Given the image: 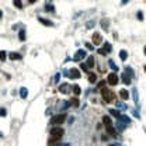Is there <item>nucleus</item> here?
Here are the masks:
<instances>
[{"label": "nucleus", "mask_w": 146, "mask_h": 146, "mask_svg": "<svg viewBox=\"0 0 146 146\" xmlns=\"http://www.w3.org/2000/svg\"><path fill=\"white\" fill-rule=\"evenodd\" d=\"M63 136V129L62 128H53L51 129V138H49V143H55Z\"/></svg>", "instance_id": "nucleus-1"}, {"label": "nucleus", "mask_w": 146, "mask_h": 146, "mask_svg": "<svg viewBox=\"0 0 146 146\" xmlns=\"http://www.w3.org/2000/svg\"><path fill=\"white\" fill-rule=\"evenodd\" d=\"M101 94H103V98L107 101V103H111L112 100H114V93L112 91H110V90H107L105 87H103L101 89Z\"/></svg>", "instance_id": "nucleus-2"}, {"label": "nucleus", "mask_w": 146, "mask_h": 146, "mask_svg": "<svg viewBox=\"0 0 146 146\" xmlns=\"http://www.w3.org/2000/svg\"><path fill=\"white\" fill-rule=\"evenodd\" d=\"M107 80H108V84H111V86H117L118 84V74L117 73H110L108 74V77H107Z\"/></svg>", "instance_id": "nucleus-3"}, {"label": "nucleus", "mask_w": 146, "mask_h": 146, "mask_svg": "<svg viewBox=\"0 0 146 146\" xmlns=\"http://www.w3.org/2000/svg\"><path fill=\"white\" fill-rule=\"evenodd\" d=\"M65 118H66L65 114H59V115H55L53 118H51V122L53 125H59V124H62V122H65Z\"/></svg>", "instance_id": "nucleus-4"}, {"label": "nucleus", "mask_w": 146, "mask_h": 146, "mask_svg": "<svg viewBox=\"0 0 146 146\" xmlns=\"http://www.w3.org/2000/svg\"><path fill=\"white\" fill-rule=\"evenodd\" d=\"M84 56H86V51H83V49H79V51L76 52V55L73 56V60L79 62V60L84 59Z\"/></svg>", "instance_id": "nucleus-5"}, {"label": "nucleus", "mask_w": 146, "mask_h": 146, "mask_svg": "<svg viewBox=\"0 0 146 146\" xmlns=\"http://www.w3.org/2000/svg\"><path fill=\"white\" fill-rule=\"evenodd\" d=\"M68 76L72 77V79H80L82 74H80V72H79L77 69H70V70L68 72Z\"/></svg>", "instance_id": "nucleus-6"}, {"label": "nucleus", "mask_w": 146, "mask_h": 146, "mask_svg": "<svg viewBox=\"0 0 146 146\" xmlns=\"http://www.w3.org/2000/svg\"><path fill=\"white\" fill-rule=\"evenodd\" d=\"M101 42H103L101 35H100L98 32H94V34H93V44H94V45H100Z\"/></svg>", "instance_id": "nucleus-7"}, {"label": "nucleus", "mask_w": 146, "mask_h": 146, "mask_svg": "<svg viewBox=\"0 0 146 146\" xmlns=\"http://www.w3.org/2000/svg\"><path fill=\"white\" fill-rule=\"evenodd\" d=\"M121 77H122V82H124L125 84H131V80H132V79H131V76H129L126 72L122 73V76H121Z\"/></svg>", "instance_id": "nucleus-8"}, {"label": "nucleus", "mask_w": 146, "mask_h": 146, "mask_svg": "<svg viewBox=\"0 0 146 146\" xmlns=\"http://www.w3.org/2000/svg\"><path fill=\"white\" fill-rule=\"evenodd\" d=\"M132 98H133V101H135V104H139V96H138V90L133 87L132 89Z\"/></svg>", "instance_id": "nucleus-9"}, {"label": "nucleus", "mask_w": 146, "mask_h": 146, "mask_svg": "<svg viewBox=\"0 0 146 146\" xmlns=\"http://www.w3.org/2000/svg\"><path fill=\"white\" fill-rule=\"evenodd\" d=\"M38 21L41 23V24H44V25H48V27H52V25H53V23H52V21L45 20V18H42V17H38Z\"/></svg>", "instance_id": "nucleus-10"}, {"label": "nucleus", "mask_w": 146, "mask_h": 146, "mask_svg": "<svg viewBox=\"0 0 146 146\" xmlns=\"http://www.w3.org/2000/svg\"><path fill=\"white\" fill-rule=\"evenodd\" d=\"M120 96H121V98H122V100H128V98H129V93L125 90V89L120 90Z\"/></svg>", "instance_id": "nucleus-11"}, {"label": "nucleus", "mask_w": 146, "mask_h": 146, "mask_svg": "<svg viewBox=\"0 0 146 146\" xmlns=\"http://www.w3.org/2000/svg\"><path fill=\"white\" fill-rule=\"evenodd\" d=\"M59 90L62 91V93H68V91H69V84H68V83H62L60 87H59Z\"/></svg>", "instance_id": "nucleus-12"}, {"label": "nucleus", "mask_w": 146, "mask_h": 146, "mask_svg": "<svg viewBox=\"0 0 146 146\" xmlns=\"http://www.w3.org/2000/svg\"><path fill=\"white\" fill-rule=\"evenodd\" d=\"M110 114H111V115H114V117L117 118V120H120L121 115H122V114H121V112L118 111V110H110Z\"/></svg>", "instance_id": "nucleus-13"}, {"label": "nucleus", "mask_w": 146, "mask_h": 146, "mask_svg": "<svg viewBox=\"0 0 146 146\" xmlns=\"http://www.w3.org/2000/svg\"><path fill=\"white\" fill-rule=\"evenodd\" d=\"M9 58L11 60H16V59H21V55H20V53H16V52H11L9 55Z\"/></svg>", "instance_id": "nucleus-14"}, {"label": "nucleus", "mask_w": 146, "mask_h": 146, "mask_svg": "<svg viewBox=\"0 0 146 146\" xmlns=\"http://www.w3.org/2000/svg\"><path fill=\"white\" fill-rule=\"evenodd\" d=\"M108 66H110V68H111L112 70H114V72H118V66H117V65L114 63V60H112V59L108 60Z\"/></svg>", "instance_id": "nucleus-15"}, {"label": "nucleus", "mask_w": 146, "mask_h": 146, "mask_svg": "<svg viewBox=\"0 0 146 146\" xmlns=\"http://www.w3.org/2000/svg\"><path fill=\"white\" fill-rule=\"evenodd\" d=\"M20 94H21L23 98H27V96H28V90H27L25 87H21V89H20Z\"/></svg>", "instance_id": "nucleus-16"}, {"label": "nucleus", "mask_w": 146, "mask_h": 146, "mask_svg": "<svg viewBox=\"0 0 146 146\" xmlns=\"http://www.w3.org/2000/svg\"><path fill=\"white\" fill-rule=\"evenodd\" d=\"M86 63H87V66H89V68H93V66H94V58H93V56H89Z\"/></svg>", "instance_id": "nucleus-17"}, {"label": "nucleus", "mask_w": 146, "mask_h": 146, "mask_svg": "<svg viewBox=\"0 0 146 146\" xmlns=\"http://www.w3.org/2000/svg\"><path fill=\"white\" fill-rule=\"evenodd\" d=\"M125 125H126V124H125V122H122V121H120V120L117 121V128L120 129V131H124Z\"/></svg>", "instance_id": "nucleus-18"}, {"label": "nucleus", "mask_w": 146, "mask_h": 146, "mask_svg": "<svg viewBox=\"0 0 146 146\" xmlns=\"http://www.w3.org/2000/svg\"><path fill=\"white\" fill-rule=\"evenodd\" d=\"M111 48H112V47H111V44L105 42V44H104V47H103V49L107 52V53H110V52H111Z\"/></svg>", "instance_id": "nucleus-19"}, {"label": "nucleus", "mask_w": 146, "mask_h": 146, "mask_svg": "<svg viewBox=\"0 0 146 146\" xmlns=\"http://www.w3.org/2000/svg\"><path fill=\"white\" fill-rule=\"evenodd\" d=\"M120 121H122V122H125V124H131V118L126 117V115H121Z\"/></svg>", "instance_id": "nucleus-20"}, {"label": "nucleus", "mask_w": 146, "mask_h": 146, "mask_svg": "<svg viewBox=\"0 0 146 146\" xmlns=\"http://www.w3.org/2000/svg\"><path fill=\"white\" fill-rule=\"evenodd\" d=\"M96 80H97L96 73H90V76H89V82H90V83H96Z\"/></svg>", "instance_id": "nucleus-21"}, {"label": "nucleus", "mask_w": 146, "mask_h": 146, "mask_svg": "<svg viewBox=\"0 0 146 146\" xmlns=\"http://www.w3.org/2000/svg\"><path fill=\"white\" fill-rule=\"evenodd\" d=\"M117 107H118V110H121V111H125V110L128 108L124 103H117Z\"/></svg>", "instance_id": "nucleus-22"}, {"label": "nucleus", "mask_w": 146, "mask_h": 146, "mask_svg": "<svg viewBox=\"0 0 146 146\" xmlns=\"http://www.w3.org/2000/svg\"><path fill=\"white\" fill-rule=\"evenodd\" d=\"M120 58H121L122 60H125L126 58H128V52H126V51H121V52H120Z\"/></svg>", "instance_id": "nucleus-23"}, {"label": "nucleus", "mask_w": 146, "mask_h": 146, "mask_svg": "<svg viewBox=\"0 0 146 146\" xmlns=\"http://www.w3.org/2000/svg\"><path fill=\"white\" fill-rule=\"evenodd\" d=\"M73 93H74V96L80 94V87H79L77 84H74V86H73Z\"/></svg>", "instance_id": "nucleus-24"}, {"label": "nucleus", "mask_w": 146, "mask_h": 146, "mask_svg": "<svg viewBox=\"0 0 146 146\" xmlns=\"http://www.w3.org/2000/svg\"><path fill=\"white\" fill-rule=\"evenodd\" d=\"M103 122L105 125H111V118H110V117H107V115L103 117Z\"/></svg>", "instance_id": "nucleus-25"}, {"label": "nucleus", "mask_w": 146, "mask_h": 146, "mask_svg": "<svg viewBox=\"0 0 146 146\" xmlns=\"http://www.w3.org/2000/svg\"><path fill=\"white\" fill-rule=\"evenodd\" d=\"M13 3H14V6H16L17 9H23V3H21V0H14Z\"/></svg>", "instance_id": "nucleus-26"}, {"label": "nucleus", "mask_w": 146, "mask_h": 146, "mask_svg": "<svg viewBox=\"0 0 146 146\" xmlns=\"http://www.w3.org/2000/svg\"><path fill=\"white\" fill-rule=\"evenodd\" d=\"M18 37H20V41H24V39H25V31L21 30L20 31V34H18Z\"/></svg>", "instance_id": "nucleus-27"}, {"label": "nucleus", "mask_w": 146, "mask_h": 146, "mask_svg": "<svg viewBox=\"0 0 146 146\" xmlns=\"http://www.w3.org/2000/svg\"><path fill=\"white\" fill-rule=\"evenodd\" d=\"M125 72L128 73V74L131 76V77L133 76V70H132V68H129V66H126V68H125Z\"/></svg>", "instance_id": "nucleus-28"}, {"label": "nucleus", "mask_w": 146, "mask_h": 146, "mask_svg": "<svg viewBox=\"0 0 146 146\" xmlns=\"http://www.w3.org/2000/svg\"><path fill=\"white\" fill-rule=\"evenodd\" d=\"M70 104H72L73 107H79V100L77 98H72L70 100Z\"/></svg>", "instance_id": "nucleus-29"}, {"label": "nucleus", "mask_w": 146, "mask_h": 146, "mask_svg": "<svg viewBox=\"0 0 146 146\" xmlns=\"http://www.w3.org/2000/svg\"><path fill=\"white\" fill-rule=\"evenodd\" d=\"M108 24H110V23H108V20H103V21H101V25H103L104 30H107V28H108Z\"/></svg>", "instance_id": "nucleus-30"}, {"label": "nucleus", "mask_w": 146, "mask_h": 146, "mask_svg": "<svg viewBox=\"0 0 146 146\" xmlns=\"http://www.w3.org/2000/svg\"><path fill=\"white\" fill-rule=\"evenodd\" d=\"M107 131L111 133V135H115V131H114V128H112L111 125H107Z\"/></svg>", "instance_id": "nucleus-31"}, {"label": "nucleus", "mask_w": 146, "mask_h": 146, "mask_svg": "<svg viewBox=\"0 0 146 146\" xmlns=\"http://www.w3.org/2000/svg\"><path fill=\"white\" fill-rule=\"evenodd\" d=\"M80 68H82V70H84V72H89V66H87V63H82L80 65Z\"/></svg>", "instance_id": "nucleus-32"}, {"label": "nucleus", "mask_w": 146, "mask_h": 146, "mask_svg": "<svg viewBox=\"0 0 146 146\" xmlns=\"http://www.w3.org/2000/svg\"><path fill=\"white\" fill-rule=\"evenodd\" d=\"M0 58H1V62H4V60H6V51L0 52Z\"/></svg>", "instance_id": "nucleus-33"}, {"label": "nucleus", "mask_w": 146, "mask_h": 146, "mask_svg": "<svg viewBox=\"0 0 146 146\" xmlns=\"http://www.w3.org/2000/svg\"><path fill=\"white\" fill-rule=\"evenodd\" d=\"M45 10H47V11H53V6H52V4H47Z\"/></svg>", "instance_id": "nucleus-34"}, {"label": "nucleus", "mask_w": 146, "mask_h": 146, "mask_svg": "<svg viewBox=\"0 0 146 146\" xmlns=\"http://www.w3.org/2000/svg\"><path fill=\"white\" fill-rule=\"evenodd\" d=\"M136 16H138V18H139L141 21L143 20V13H142V11H138V14H136Z\"/></svg>", "instance_id": "nucleus-35"}, {"label": "nucleus", "mask_w": 146, "mask_h": 146, "mask_svg": "<svg viewBox=\"0 0 146 146\" xmlns=\"http://www.w3.org/2000/svg\"><path fill=\"white\" fill-rule=\"evenodd\" d=\"M84 47H86L87 49H90V51L93 49V45H91V44H89V42H86V44H84Z\"/></svg>", "instance_id": "nucleus-36"}, {"label": "nucleus", "mask_w": 146, "mask_h": 146, "mask_svg": "<svg viewBox=\"0 0 146 146\" xmlns=\"http://www.w3.org/2000/svg\"><path fill=\"white\" fill-rule=\"evenodd\" d=\"M93 25H94V21H90V23H87V24H86V27H87V28H91Z\"/></svg>", "instance_id": "nucleus-37"}, {"label": "nucleus", "mask_w": 146, "mask_h": 146, "mask_svg": "<svg viewBox=\"0 0 146 146\" xmlns=\"http://www.w3.org/2000/svg\"><path fill=\"white\" fill-rule=\"evenodd\" d=\"M59 79H60V73H56V76H55V82L58 83V82H59Z\"/></svg>", "instance_id": "nucleus-38"}, {"label": "nucleus", "mask_w": 146, "mask_h": 146, "mask_svg": "<svg viewBox=\"0 0 146 146\" xmlns=\"http://www.w3.org/2000/svg\"><path fill=\"white\" fill-rule=\"evenodd\" d=\"M6 115V110L4 108H1V117H4Z\"/></svg>", "instance_id": "nucleus-39"}, {"label": "nucleus", "mask_w": 146, "mask_h": 146, "mask_svg": "<svg viewBox=\"0 0 146 146\" xmlns=\"http://www.w3.org/2000/svg\"><path fill=\"white\" fill-rule=\"evenodd\" d=\"M128 1H129V0H122V1H121V4H126Z\"/></svg>", "instance_id": "nucleus-40"}, {"label": "nucleus", "mask_w": 146, "mask_h": 146, "mask_svg": "<svg viewBox=\"0 0 146 146\" xmlns=\"http://www.w3.org/2000/svg\"><path fill=\"white\" fill-rule=\"evenodd\" d=\"M37 0H28V3H35Z\"/></svg>", "instance_id": "nucleus-41"}, {"label": "nucleus", "mask_w": 146, "mask_h": 146, "mask_svg": "<svg viewBox=\"0 0 146 146\" xmlns=\"http://www.w3.org/2000/svg\"><path fill=\"white\" fill-rule=\"evenodd\" d=\"M110 146H122V145H118V143H114V145H110Z\"/></svg>", "instance_id": "nucleus-42"}, {"label": "nucleus", "mask_w": 146, "mask_h": 146, "mask_svg": "<svg viewBox=\"0 0 146 146\" xmlns=\"http://www.w3.org/2000/svg\"><path fill=\"white\" fill-rule=\"evenodd\" d=\"M62 146H69V143H63V145H62Z\"/></svg>", "instance_id": "nucleus-43"}, {"label": "nucleus", "mask_w": 146, "mask_h": 146, "mask_svg": "<svg viewBox=\"0 0 146 146\" xmlns=\"http://www.w3.org/2000/svg\"><path fill=\"white\" fill-rule=\"evenodd\" d=\"M145 55H146V47H145Z\"/></svg>", "instance_id": "nucleus-44"}, {"label": "nucleus", "mask_w": 146, "mask_h": 146, "mask_svg": "<svg viewBox=\"0 0 146 146\" xmlns=\"http://www.w3.org/2000/svg\"><path fill=\"white\" fill-rule=\"evenodd\" d=\"M145 72H146V66H145Z\"/></svg>", "instance_id": "nucleus-45"}, {"label": "nucleus", "mask_w": 146, "mask_h": 146, "mask_svg": "<svg viewBox=\"0 0 146 146\" xmlns=\"http://www.w3.org/2000/svg\"><path fill=\"white\" fill-rule=\"evenodd\" d=\"M55 146H59V145H55Z\"/></svg>", "instance_id": "nucleus-46"}]
</instances>
